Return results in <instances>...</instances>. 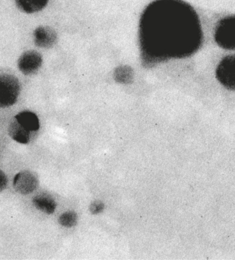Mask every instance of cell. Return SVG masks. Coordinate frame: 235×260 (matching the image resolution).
Instances as JSON below:
<instances>
[{"label":"cell","mask_w":235,"mask_h":260,"mask_svg":"<svg viewBox=\"0 0 235 260\" xmlns=\"http://www.w3.org/2000/svg\"><path fill=\"white\" fill-rule=\"evenodd\" d=\"M203 42L199 15L184 0H155L141 15V57L145 67L191 56Z\"/></svg>","instance_id":"6da1fadb"},{"label":"cell","mask_w":235,"mask_h":260,"mask_svg":"<svg viewBox=\"0 0 235 260\" xmlns=\"http://www.w3.org/2000/svg\"><path fill=\"white\" fill-rule=\"evenodd\" d=\"M40 128V121L34 113L22 111L15 115L9 126V135L13 140L21 144H28L32 133Z\"/></svg>","instance_id":"7a4b0ae2"},{"label":"cell","mask_w":235,"mask_h":260,"mask_svg":"<svg viewBox=\"0 0 235 260\" xmlns=\"http://www.w3.org/2000/svg\"><path fill=\"white\" fill-rule=\"evenodd\" d=\"M214 38L223 49L235 51V15L223 17L217 22Z\"/></svg>","instance_id":"3957f363"},{"label":"cell","mask_w":235,"mask_h":260,"mask_svg":"<svg viewBox=\"0 0 235 260\" xmlns=\"http://www.w3.org/2000/svg\"><path fill=\"white\" fill-rule=\"evenodd\" d=\"M20 93L18 79L12 75L0 74V108L11 107Z\"/></svg>","instance_id":"277c9868"},{"label":"cell","mask_w":235,"mask_h":260,"mask_svg":"<svg viewBox=\"0 0 235 260\" xmlns=\"http://www.w3.org/2000/svg\"><path fill=\"white\" fill-rule=\"evenodd\" d=\"M216 78L226 89L235 91V55L221 59L216 69Z\"/></svg>","instance_id":"5b68a950"},{"label":"cell","mask_w":235,"mask_h":260,"mask_svg":"<svg viewBox=\"0 0 235 260\" xmlns=\"http://www.w3.org/2000/svg\"><path fill=\"white\" fill-rule=\"evenodd\" d=\"M41 54L36 51L25 52L18 60V68L24 75H32L38 72L42 64Z\"/></svg>","instance_id":"8992f818"},{"label":"cell","mask_w":235,"mask_h":260,"mask_svg":"<svg viewBox=\"0 0 235 260\" xmlns=\"http://www.w3.org/2000/svg\"><path fill=\"white\" fill-rule=\"evenodd\" d=\"M38 185V178L30 171H22L15 175L13 186L21 194H26L34 191Z\"/></svg>","instance_id":"52a82bcc"},{"label":"cell","mask_w":235,"mask_h":260,"mask_svg":"<svg viewBox=\"0 0 235 260\" xmlns=\"http://www.w3.org/2000/svg\"><path fill=\"white\" fill-rule=\"evenodd\" d=\"M33 36L36 45L43 49L53 47L57 40V34L49 26L38 27L35 30Z\"/></svg>","instance_id":"ba28073f"},{"label":"cell","mask_w":235,"mask_h":260,"mask_svg":"<svg viewBox=\"0 0 235 260\" xmlns=\"http://www.w3.org/2000/svg\"><path fill=\"white\" fill-rule=\"evenodd\" d=\"M35 207L47 214H52L55 211L57 204L53 198L46 194L37 196L32 200Z\"/></svg>","instance_id":"9c48e42d"},{"label":"cell","mask_w":235,"mask_h":260,"mask_svg":"<svg viewBox=\"0 0 235 260\" xmlns=\"http://www.w3.org/2000/svg\"><path fill=\"white\" fill-rule=\"evenodd\" d=\"M17 8L22 12L33 13L42 11L49 0H15Z\"/></svg>","instance_id":"30bf717a"},{"label":"cell","mask_w":235,"mask_h":260,"mask_svg":"<svg viewBox=\"0 0 235 260\" xmlns=\"http://www.w3.org/2000/svg\"><path fill=\"white\" fill-rule=\"evenodd\" d=\"M113 77L115 80L119 84H131L134 80V71L130 67L123 65L115 69Z\"/></svg>","instance_id":"8fae6325"},{"label":"cell","mask_w":235,"mask_h":260,"mask_svg":"<svg viewBox=\"0 0 235 260\" xmlns=\"http://www.w3.org/2000/svg\"><path fill=\"white\" fill-rule=\"evenodd\" d=\"M77 221H78V215L72 211L63 213L59 218V224L66 228H71L75 226Z\"/></svg>","instance_id":"7c38bea8"},{"label":"cell","mask_w":235,"mask_h":260,"mask_svg":"<svg viewBox=\"0 0 235 260\" xmlns=\"http://www.w3.org/2000/svg\"><path fill=\"white\" fill-rule=\"evenodd\" d=\"M104 209H105V204L100 201L94 202L90 206V213L93 215L99 214L104 211Z\"/></svg>","instance_id":"4fadbf2b"},{"label":"cell","mask_w":235,"mask_h":260,"mask_svg":"<svg viewBox=\"0 0 235 260\" xmlns=\"http://www.w3.org/2000/svg\"><path fill=\"white\" fill-rule=\"evenodd\" d=\"M8 184V179L7 175L3 172V171L0 170V192L3 191L7 187Z\"/></svg>","instance_id":"5bb4252c"}]
</instances>
